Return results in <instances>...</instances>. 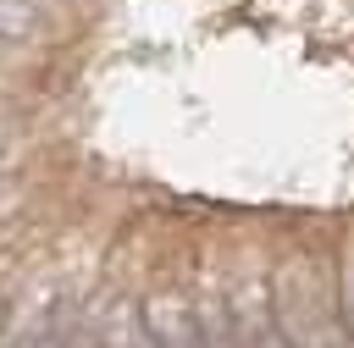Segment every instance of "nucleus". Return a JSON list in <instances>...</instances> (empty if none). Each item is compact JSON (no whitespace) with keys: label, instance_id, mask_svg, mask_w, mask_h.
Masks as SVG:
<instances>
[{"label":"nucleus","instance_id":"1","mask_svg":"<svg viewBox=\"0 0 354 348\" xmlns=\"http://www.w3.org/2000/svg\"><path fill=\"white\" fill-rule=\"evenodd\" d=\"M144 320H149V331H155V348H205V326H199V315L188 309V298H177V293L149 298V304H144Z\"/></svg>","mask_w":354,"mask_h":348},{"label":"nucleus","instance_id":"2","mask_svg":"<svg viewBox=\"0 0 354 348\" xmlns=\"http://www.w3.org/2000/svg\"><path fill=\"white\" fill-rule=\"evenodd\" d=\"M100 348H155V331L144 320V309L133 298H116L105 326H100Z\"/></svg>","mask_w":354,"mask_h":348},{"label":"nucleus","instance_id":"3","mask_svg":"<svg viewBox=\"0 0 354 348\" xmlns=\"http://www.w3.org/2000/svg\"><path fill=\"white\" fill-rule=\"evenodd\" d=\"M238 337H243V348H293L288 331H277V320H271L260 287H249L243 304H238Z\"/></svg>","mask_w":354,"mask_h":348},{"label":"nucleus","instance_id":"4","mask_svg":"<svg viewBox=\"0 0 354 348\" xmlns=\"http://www.w3.org/2000/svg\"><path fill=\"white\" fill-rule=\"evenodd\" d=\"M33 22H39L33 0H0V39H28Z\"/></svg>","mask_w":354,"mask_h":348}]
</instances>
